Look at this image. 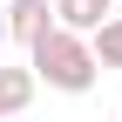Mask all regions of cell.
Returning <instances> with one entry per match:
<instances>
[{
  "label": "cell",
  "instance_id": "obj_5",
  "mask_svg": "<svg viewBox=\"0 0 122 122\" xmlns=\"http://www.w3.org/2000/svg\"><path fill=\"white\" fill-rule=\"evenodd\" d=\"M88 41H95V54H102V68H122V14H109V20H102V27H95Z\"/></svg>",
  "mask_w": 122,
  "mask_h": 122
},
{
  "label": "cell",
  "instance_id": "obj_4",
  "mask_svg": "<svg viewBox=\"0 0 122 122\" xmlns=\"http://www.w3.org/2000/svg\"><path fill=\"white\" fill-rule=\"evenodd\" d=\"M109 14H115V0H54V20L61 27H81V34H95Z\"/></svg>",
  "mask_w": 122,
  "mask_h": 122
},
{
  "label": "cell",
  "instance_id": "obj_2",
  "mask_svg": "<svg viewBox=\"0 0 122 122\" xmlns=\"http://www.w3.org/2000/svg\"><path fill=\"white\" fill-rule=\"evenodd\" d=\"M48 27H54V7H48V0H7V34H14V41L34 48Z\"/></svg>",
  "mask_w": 122,
  "mask_h": 122
},
{
  "label": "cell",
  "instance_id": "obj_3",
  "mask_svg": "<svg viewBox=\"0 0 122 122\" xmlns=\"http://www.w3.org/2000/svg\"><path fill=\"white\" fill-rule=\"evenodd\" d=\"M34 88H41L34 61H27V68H0V115H20L27 102H34Z\"/></svg>",
  "mask_w": 122,
  "mask_h": 122
},
{
  "label": "cell",
  "instance_id": "obj_6",
  "mask_svg": "<svg viewBox=\"0 0 122 122\" xmlns=\"http://www.w3.org/2000/svg\"><path fill=\"white\" fill-rule=\"evenodd\" d=\"M0 48H7V7H0Z\"/></svg>",
  "mask_w": 122,
  "mask_h": 122
},
{
  "label": "cell",
  "instance_id": "obj_1",
  "mask_svg": "<svg viewBox=\"0 0 122 122\" xmlns=\"http://www.w3.org/2000/svg\"><path fill=\"white\" fill-rule=\"evenodd\" d=\"M27 61H34V75L48 88H61V95H88L95 88V75H102V54H95V41L81 34V27H48V34L27 48Z\"/></svg>",
  "mask_w": 122,
  "mask_h": 122
}]
</instances>
